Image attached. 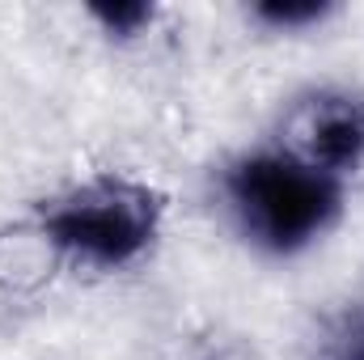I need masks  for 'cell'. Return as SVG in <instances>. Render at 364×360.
Segmentation results:
<instances>
[{"mask_svg":"<svg viewBox=\"0 0 364 360\" xmlns=\"http://www.w3.org/2000/svg\"><path fill=\"white\" fill-rule=\"evenodd\" d=\"M225 195L246 238L272 255H296L322 238L343 208V179L318 170L301 153H250L229 166Z\"/></svg>","mask_w":364,"mask_h":360,"instance_id":"1","label":"cell"},{"mask_svg":"<svg viewBox=\"0 0 364 360\" xmlns=\"http://www.w3.org/2000/svg\"><path fill=\"white\" fill-rule=\"evenodd\" d=\"M161 225V195L132 179H93L43 212V233L55 250L85 268L136 263Z\"/></svg>","mask_w":364,"mask_h":360,"instance_id":"2","label":"cell"},{"mask_svg":"<svg viewBox=\"0 0 364 360\" xmlns=\"http://www.w3.org/2000/svg\"><path fill=\"white\" fill-rule=\"evenodd\" d=\"M301 157L343 179L364 166V97L322 93L301 115Z\"/></svg>","mask_w":364,"mask_h":360,"instance_id":"3","label":"cell"},{"mask_svg":"<svg viewBox=\"0 0 364 360\" xmlns=\"http://www.w3.org/2000/svg\"><path fill=\"white\" fill-rule=\"evenodd\" d=\"M318 360H364V301L343 305L318 335Z\"/></svg>","mask_w":364,"mask_h":360,"instance_id":"4","label":"cell"},{"mask_svg":"<svg viewBox=\"0 0 364 360\" xmlns=\"http://www.w3.org/2000/svg\"><path fill=\"white\" fill-rule=\"evenodd\" d=\"M331 13V4L322 0H267V4H255V17L272 30H301V26H314Z\"/></svg>","mask_w":364,"mask_h":360,"instance_id":"5","label":"cell"},{"mask_svg":"<svg viewBox=\"0 0 364 360\" xmlns=\"http://www.w3.org/2000/svg\"><path fill=\"white\" fill-rule=\"evenodd\" d=\"M93 17L102 21V30H106V34L132 38V34H140V26H149V21H153V9H149V4H140V0H132V4H93Z\"/></svg>","mask_w":364,"mask_h":360,"instance_id":"6","label":"cell"}]
</instances>
